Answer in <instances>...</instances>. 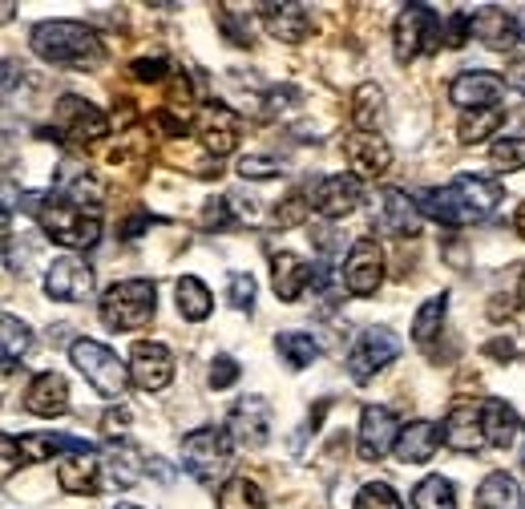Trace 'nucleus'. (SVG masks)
I'll return each instance as SVG.
<instances>
[{"instance_id":"f257e3e1","label":"nucleus","mask_w":525,"mask_h":509,"mask_svg":"<svg viewBox=\"0 0 525 509\" xmlns=\"http://www.w3.org/2000/svg\"><path fill=\"white\" fill-rule=\"evenodd\" d=\"M501 182L481 178V174H461L449 186L425 190L420 194V215H429L441 227H477L501 207Z\"/></svg>"},{"instance_id":"f03ea898","label":"nucleus","mask_w":525,"mask_h":509,"mask_svg":"<svg viewBox=\"0 0 525 509\" xmlns=\"http://www.w3.org/2000/svg\"><path fill=\"white\" fill-rule=\"evenodd\" d=\"M33 53L61 69H97L105 57L101 37L81 21H41L29 37Z\"/></svg>"},{"instance_id":"7ed1b4c3","label":"nucleus","mask_w":525,"mask_h":509,"mask_svg":"<svg viewBox=\"0 0 525 509\" xmlns=\"http://www.w3.org/2000/svg\"><path fill=\"white\" fill-rule=\"evenodd\" d=\"M21 211H29V215L41 223V231H45L53 243H61V247L89 251V247H97V239H101V219H97V215L73 207V202H57L49 190H41V194H21Z\"/></svg>"},{"instance_id":"20e7f679","label":"nucleus","mask_w":525,"mask_h":509,"mask_svg":"<svg viewBox=\"0 0 525 509\" xmlns=\"http://www.w3.org/2000/svg\"><path fill=\"white\" fill-rule=\"evenodd\" d=\"M69 360H73V368H77L105 400H110V404H122V400H126L134 376H130V364H126L114 348H105V344L81 336V340L69 344Z\"/></svg>"},{"instance_id":"39448f33","label":"nucleus","mask_w":525,"mask_h":509,"mask_svg":"<svg viewBox=\"0 0 525 509\" xmlns=\"http://www.w3.org/2000/svg\"><path fill=\"white\" fill-rule=\"evenodd\" d=\"M154 303H158V287L150 279H122L114 287H105L101 295V324L114 332H138L154 320Z\"/></svg>"},{"instance_id":"423d86ee","label":"nucleus","mask_w":525,"mask_h":509,"mask_svg":"<svg viewBox=\"0 0 525 509\" xmlns=\"http://www.w3.org/2000/svg\"><path fill=\"white\" fill-rule=\"evenodd\" d=\"M231 433L223 429H194L182 437V469L198 481V485H215L227 477L231 469Z\"/></svg>"},{"instance_id":"0eeeda50","label":"nucleus","mask_w":525,"mask_h":509,"mask_svg":"<svg viewBox=\"0 0 525 509\" xmlns=\"http://www.w3.org/2000/svg\"><path fill=\"white\" fill-rule=\"evenodd\" d=\"M57 134L65 142H77V146H89V142H101L110 134V118H105L93 101L85 97H61L57 101Z\"/></svg>"},{"instance_id":"6e6552de","label":"nucleus","mask_w":525,"mask_h":509,"mask_svg":"<svg viewBox=\"0 0 525 509\" xmlns=\"http://www.w3.org/2000/svg\"><path fill=\"white\" fill-rule=\"evenodd\" d=\"M400 356V336L392 328H368L356 348L348 352V372L356 384H368L376 372H384L392 360Z\"/></svg>"},{"instance_id":"1a4fd4ad","label":"nucleus","mask_w":525,"mask_h":509,"mask_svg":"<svg viewBox=\"0 0 525 509\" xmlns=\"http://www.w3.org/2000/svg\"><path fill=\"white\" fill-rule=\"evenodd\" d=\"M372 223H376V231L384 239H416V231H420V207L404 190L388 186V190H380L372 198Z\"/></svg>"},{"instance_id":"9d476101","label":"nucleus","mask_w":525,"mask_h":509,"mask_svg":"<svg viewBox=\"0 0 525 509\" xmlns=\"http://www.w3.org/2000/svg\"><path fill=\"white\" fill-rule=\"evenodd\" d=\"M239 134H243V122H239V114L231 106H223V101H210V106H202V114H198V146L215 162L227 158V154H235Z\"/></svg>"},{"instance_id":"9b49d317","label":"nucleus","mask_w":525,"mask_h":509,"mask_svg":"<svg viewBox=\"0 0 525 509\" xmlns=\"http://www.w3.org/2000/svg\"><path fill=\"white\" fill-rule=\"evenodd\" d=\"M400 441V421L392 409H384V404H364L360 413V433H356V453L360 461H380L388 457V449H396Z\"/></svg>"},{"instance_id":"f8f14e48","label":"nucleus","mask_w":525,"mask_h":509,"mask_svg":"<svg viewBox=\"0 0 525 509\" xmlns=\"http://www.w3.org/2000/svg\"><path fill=\"white\" fill-rule=\"evenodd\" d=\"M307 194H311V207L324 219H348L364 202V186L356 174H324V178H315Z\"/></svg>"},{"instance_id":"ddd939ff","label":"nucleus","mask_w":525,"mask_h":509,"mask_svg":"<svg viewBox=\"0 0 525 509\" xmlns=\"http://www.w3.org/2000/svg\"><path fill=\"white\" fill-rule=\"evenodd\" d=\"M45 295L61 303H85L93 295V267L81 255H61L45 267Z\"/></svg>"},{"instance_id":"4468645a","label":"nucleus","mask_w":525,"mask_h":509,"mask_svg":"<svg viewBox=\"0 0 525 509\" xmlns=\"http://www.w3.org/2000/svg\"><path fill=\"white\" fill-rule=\"evenodd\" d=\"M501 97H505V81H501V73H489V69H465L449 85V101L465 114L493 110Z\"/></svg>"},{"instance_id":"2eb2a0df","label":"nucleus","mask_w":525,"mask_h":509,"mask_svg":"<svg viewBox=\"0 0 525 509\" xmlns=\"http://www.w3.org/2000/svg\"><path fill=\"white\" fill-rule=\"evenodd\" d=\"M384 283V251L376 239H356L348 259H344V287L352 295H376V287Z\"/></svg>"},{"instance_id":"dca6fc26","label":"nucleus","mask_w":525,"mask_h":509,"mask_svg":"<svg viewBox=\"0 0 525 509\" xmlns=\"http://www.w3.org/2000/svg\"><path fill=\"white\" fill-rule=\"evenodd\" d=\"M227 433L243 449H263L271 437V404L263 396H243L227 417Z\"/></svg>"},{"instance_id":"f3484780","label":"nucleus","mask_w":525,"mask_h":509,"mask_svg":"<svg viewBox=\"0 0 525 509\" xmlns=\"http://www.w3.org/2000/svg\"><path fill=\"white\" fill-rule=\"evenodd\" d=\"M433 25H437V13L429 5H404L396 25H392V45H396V61H412L416 53L429 49V37H433Z\"/></svg>"},{"instance_id":"a211bd4d","label":"nucleus","mask_w":525,"mask_h":509,"mask_svg":"<svg viewBox=\"0 0 525 509\" xmlns=\"http://www.w3.org/2000/svg\"><path fill=\"white\" fill-rule=\"evenodd\" d=\"M130 376L142 392H162L174 380V356L158 340H138L130 352Z\"/></svg>"},{"instance_id":"6ab92c4d","label":"nucleus","mask_w":525,"mask_h":509,"mask_svg":"<svg viewBox=\"0 0 525 509\" xmlns=\"http://www.w3.org/2000/svg\"><path fill=\"white\" fill-rule=\"evenodd\" d=\"M441 437L457 453H481L489 445L485 441V404H473V400L457 404V409L445 417V425H441Z\"/></svg>"},{"instance_id":"aec40b11","label":"nucleus","mask_w":525,"mask_h":509,"mask_svg":"<svg viewBox=\"0 0 525 509\" xmlns=\"http://www.w3.org/2000/svg\"><path fill=\"white\" fill-rule=\"evenodd\" d=\"M344 158H348V166H352L356 178H380L392 166L388 142L380 134H360V130H352L344 138Z\"/></svg>"},{"instance_id":"412c9836","label":"nucleus","mask_w":525,"mask_h":509,"mask_svg":"<svg viewBox=\"0 0 525 509\" xmlns=\"http://www.w3.org/2000/svg\"><path fill=\"white\" fill-rule=\"evenodd\" d=\"M25 409L33 417H45V421L65 417L69 413V384H65V376H57V372L33 376V384L25 388Z\"/></svg>"},{"instance_id":"4be33fe9","label":"nucleus","mask_w":525,"mask_h":509,"mask_svg":"<svg viewBox=\"0 0 525 509\" xmlns=\"http://www.w3.org/2000/svg\"><path fill=\"white\" fill-rule=\"evenodd\" d=\"M259 17H263V29L283 45H299L311 33V9L307 5H263Z\"/></svg>"},{"instance_id":"5701e85b","label":"nucleus","mask_w":525,"mask_h":509,"mask_svg":"<svg viewBox=\"0 0 525 509\" xmlns=\"http://www.w3.org/2000/svg\"><path fill=\"white\" fill-rule=\"evenodd\" d=\"M441 441H445V437H441V429H437L433 421H412V425L400 429L396 457H400L404 465H429V461L437 457Z\"/></svg>"},{"instance_id":"b1692460","label":"nucleus","mask_w":525,"mask_h":509,"mask_svg":"<svg viewBox=\"0 0 525 509\" xmlns=\"http://www.w3.org/2000/svg\"><path fill=\"white\" fill-rule=\"evenodd\" d=\"M307 283H311V263L307 259H299L295 251L271 255V287L283 303H295L307 291Z\"/></svg>"},{"instance_id":"393cba45","label":"nucleus","mask_w":525,"mask_h":509,"mask_svg":"<svg viewBox=\"0 0 525 509\" xmlns=\"http://www.w3.org/2000/svg\"><path fill=\"white\" fill-rule=\"evenodd\" d=\"M101 473H105V465H101V457L97 453H69L61 465H57V485L65 489V493H93L97 489V481H101Z\"/></svg>"},{"instance_id":"a878e982","label":"nucleus","mask_w":525,"mask_h":509,"mask_svg":"<svg viewBox=\"0 0 525 509\" xmlns=\"http://www.w3.org/2000/svg\"><path fill=\"white\" fill-rule=\"evenodd\" d=\"M17 449H21V457L29 461V465H41V461H49V457H57V453H93V445H85L81 437H65V433H25L21 441H17Z\"/></svg>"},{"instance_id":"bb28decb","label":"nucleus","mask_w":525,"mask_h":509,"mask_svg":"<svg viewBox=\"0 0 525 509\" xmlns=\"http://www.w3.org/2000/svg\"><path fill=\"white\" fill-rule=\"evenodd\" d=\"M525 437V425L517 421L513 404L505 400H485V441L493 449H513Z\"/></svg>"},{"instance_id":"cd10ccee","label":"nucleus","mask_w":525,"mask_h":509,"mask_svg":"<svg viewBox=\"0 0 525 509\" xmlns=\"http://www.w3.org/2000/svg\"><path fill=\"white\" fill-rule=\"evenodd\" d=\"M473 37H477L485 49L505 53V49L513 45V37H521V33H517V17H509L505 9H481V13H473Z\"/></svg>"},{"instance_id":"c85d7f7f","label":"nucleus","mask_w":525,"mask_h":509,"mask_svg":"<svg viewBox=\"0 0 525 509\" xmlns=\"http://www.w3.org/2000/svg\"><path fill=\"white\" fill-rule=\"evenodd\" d=\"M477 509H525L517 477H509L505 469H493V473L477 485Z\"/></svg>"},{"instance_id":"c756f323","label":"nucleus","mask_w":525,"mask_h":509,"mask_svg":"<svg viewBox=\"0 0 525 509\" xmlns=\"http://www.w3.org/2000/svg\"><path fill=\"white\" fill-rule=\"evenodd\" d=\"M174 299H178V312L186 316V320H206L210 316V308H215V295H210V287L198 279V275H182L178 283H174Z\"/></svg>"},{"instance_id":"7c9ffc66","label":"nucleus","mask_w":525,"mask_h":509,"mask_svg":"<svg viewBox=\"0 0 525 509\" xmlns=\"http://www.w3.org/2000/svg\"><path fill=\"white\" fill-rule=\"evenodd\" d=\"M384 118V89L376 81H364L352 93V126L360 134H376V122Z\"/></svg>"},{"instance_id":"2f4dec72","label":"nucleus","mask_w":525,"mask_h":509,"mask_svg":"<svg viewBox=\"0 0 525 509\" xmlns=\"http://www.w3.org/2000/svg\"><path fill=\"white\" fill-rule=\"evenodd\" d=\"M445 312H449V295H445V291L420 303V312H416V320H412V340H416L420 348H429V344L441 336V328H445Z\"/></svg>"},{"instance_id":"473e14b6","label":"nucleus","mask_w":525,"mask_h":509,"mask_svg":"<svg viewBox=\"0 0 525 509\" xmlns=\"http://www.w3.org/2000/svg\"><path fill=\"white\" fill-rule=\"evenodd\" d=\"M412 509H457V489L449 477L429 473L425 481H416L412 489Z\"/></svg>"},{"instance_id":"72a5a7b5","label":"nucleus","mask_w":525,"mask_h":509,"mask_svg":"<svg viewBox=\"0 0 525 509\" xmlns=\"http://www.w3.org/2000/svg\"><path fill=\"white\" fill-rule=\"evenodd\" d=\"M101 465H105V473H110V481H114L118 489H130V485H134V481H142V473H146V469H142V457H138L126 441H122V445H114L110 453H105V457H101Z\"/></svg>"},{"instance_id":"f704fd0d","label":"nucleus","mask_w":525,"mask_h":509,"mask_svg":"<svg viewBox=\"0 0 525 509\" xmlns=\"http://www.w3.org/2000/svg\"><path fill=\"white\" fill-rule=\"evenodd\" d=\"M275 352H279V360L291 372H299V368H311V360L320 356V344H315L311 336H303V332H279L275 336Z\"/></svg>"},{"instance_id":"c9c22d12","label":"nucleus","mask_w":525,"mask_h":509,"mask_svg":"<svg viewBox=\"0 0 525 509\" xmlns=\"http://www.w3.org/2000/svg\"><path fill=\"white\" fill-rule=\"evenodd\" d=\"M219 509H267V497L259 489V481L251 477H231L219 489Z\"/></svg>"},{"instance_id":"e433bc0d","label":"nucleus","mask_w":525,"mask_h":509,"mask_svg":"<svg viewBox=\"0 0 525 509\" xmlns=\"http://www.w3.org/2000/svg\"><path fill=\"white\" fill-rule=\"evenodd\" d=\"M311 194L307 190H291L283 202H275V211H271V227L279 231H291V227H303L311 219Z\"/></svg>"},{"instance_id":"4c0bfd02","label":"nucleus","mask_w":525,"mask_h":509,"mask_svg":"<svg viewBox=\"0 0 525 509\" xmlns=\"http://www.w3.org/2000/svg\"><path fill=\"white\" fill-rule=\"evenodd\" d=\"M65 202H73V207L97 215V207L105 202V182L93 178V174H73V178L65 182Z\"/></svg>"},{"instance_id":"58836bf2","label":"nucleus","mask_w":525,"mask_h":509,"mask_svg":"<svg viewBox=\"0 0 525 509\" xmlns=\"http://www.w3.org/2000/svg\"><path fill=\"white\" fill-rule=\"evenodd\" d=\"M0 328H5V340H0V348H5V372H13L25 360L29 344H33V332H29V324H21L9 312H5V320H0Z\"/></svg>"},{"instance_id":"ea45409f","label":"nucleus","mask_w":525,"mask_h":509,"mask_svg":"<svg viewBox=\"0 0 525 509\" xmlns=\"http://www.w3.org/2000/svg\"><path fill=\"white\" fill-rule=\"evenodd\" d=\"M501 122H505V114H501L497 106H493V110H473V114H465V118H461L457 134H461V142H465V146H473V142L493 138V134L501 130Z\"/></svg>"},{"instance_id":"a19ab883","label":"nucleus","mask_w":525,"mask_h":509,"mask_svg":"<svg viewBox=\"0 0 525 509\" xmlns=\"http://www.w3.org/2000/svg\"><path fill=\"white\" fill-rule=\"evenodd\" d=\"M489 166L501 174L525 170V138H493L489 146Z\"/></svg>"},{"instance_id":"79ce46f5","label":"nucleus","mask_w":525,"mask_h":509,"mask_svg":"<svg viewBox=\"0 0 525 509\" xmlns=\"http://www.w3.org/2000/svg\"><path fill=\"white\" fill-rule=\"evenodd\" d=\"M352 509H404V501L396 497L392 485H384V481H368V485L356 493V505H352Z\"/></svg>"},{"instance_id":"37998d69","label":"nucleus","mask_w":525,"mask_h":509,"mask_svg":"<svg viewBox=\"0 0 525 509\" xmlns=\"http://www.w3.org/2000/svg\"><path fill=\"white\" fill-rule=\"evenodd\" d=\"M235 207H231V198H210L206 207H202V227L206 231H231L235 227Z\"/></svg>"},{"instance_id":"c03bdc74","label":"nucleus","mask_w":525,"mask_h":509,"mask_svg":"<svg viewBox=\"0 0 525 509\" xmlns=\"http://www.w3.org/2000/svg\"><path fill=\"white\" fill-rule=\"evenodd\" d=\"M279 174H283V162H275V158H263V154H247V158H239V178L263 182V178H279Z\"/></svg>"},{"instance_id":"a18cd8bd","label":"nucleus","mask_w":525,"mask_h":509,"mask_svg":"<svg viewBox=\"0 0 525 509\" xmlns=\"http://www.w3.org/2000/svg\"><path fill=\"white\" fill-rule=\"evenodd\" d=\"M227 299H231V308L251 312V308H255V279H251L247 271H235V275H231V287H227Z\"/></svg>"},{"instance_id":"49530a36","label":"nucleus","mask_w":525,"mask_h":509,"mask_svg":"<svg viewBox=\"0 0 525 509\" xmlns=\"http://www.w3.org/2000/svg\"><path fill=\"white\" fill-rule=\"evenodd\" d=\"M166 73H170V61H166V57H142V61L130 65V77H138V81H146V85L166 81Z\"/></svg>"},{"instance_id":"de8ad7c7","label":"nucleus","mask_w":525,"mask_h":509,"mask_svg":"<svg viewBox=\"0 0 525 509\" xmlns=\"http://www.w3.org/2000/svg\"><path fill=\"white\" fill-rule=\"evenodd\" d=\"M210 388H231L235 380H239V364L231 360V356H215L210 360Z\"/></svg>"},{"instance_id":"09e8293b","label":"nucleus","mask_w":525,"mask_h":509,"mask_svg":"<svg viewBox=\"0 0 525 509\" xmlns=\"http://www.w3.org/2000/svg\"><path fill=\"white\" fill-rule=\"evenodd\" d=\"M126 425H130V417H126V409H122V404H114V409H110V413H105V421H101V433H105V437H110L114 445H122V441H126Z\"/></svg>"},{"instance_id":"8fccbe9b","label":"nucleus","mask_w":525,"mask_h":509,"mask_svg":"<svg viewBox=\"0 0 525 509\" xmlns=\"http://www.w3.org/2000/svg\"><path fill=\"white\" fill-rule=\"evenodd\" d=\"M505 77H509V85H513L517 93H525V57H513L509 69H505Z\"/></svg>"},{"instance_id":"3c124183","label":"nucleus","mask_w":525,"mask_h":509,"mask_svg":"<svg viewBox=\"0 0 525 509\" xmlns=\"http://www.w3.org/2000/svg\"><path fill=\"white\" fill-rule=\"evenodd\" d=\"M146 227H150V215H146V211H138V215H134V219L122 227V235H126V239H138Z\"/></svg>"},{"instance_id":"603ef678","label":"nucleus","mask_w":525,"mask_h":509,"mask_svg":"<svg viewBox=\"0 0 525 509\" xmlns=\"http://www.w3.org/2000/svg\"><path fill=\"white\" fill-rule=\"evenodd\" d=\"M17 473V437H5V477Z\"/></svg>"},{"instance_id":"864d4df0","label":"nucleus","mask_w":525,"mask_h":509,"mask_svg":"<svg viewBox=\"0 0 525 509\" xmlns=\"http://www.w3.org/2000/svg\"><path fill=\"white\" fill-rule=\"evenodd\" d=\"M513 231L525 239V202H521V207H517V215H513Z\"/></svg>"},{"instance_id":"5fc2aeb1","label":"nucleus","mask_w":525,"mask_h":509,"mask_svg":"<svg viewBox=\"0 0 525 509\" xmlns=\"http://www.w3.org/2000/svg\"><path fill=\"white\" fill-rule=\"evenodd\" d=\"M489 352H493V356H505V360H509V356H513V344H501V340H497V344H489Z\"/></svg>"},{"instance_id":"6e6d98bb","label":"nucleus","mask_w":525,"mask_h":509,"mask_svg":"<svg viewBox=\"0 0 525 509\" xmlns=\"http://www.w3.org/2000/svg\"><path fill=\"white\" fill-rule=\"evenodd\" d=\"M517 33H521V41H525V9L517 13Z\"/></svg>"},{"instance_id":"4d7b16f0","label":"nucleus","mask_w":525,"mask_h":509,"mask_svg":"<svg viewBox=\"0 0 525 509\" xmlns=\"http://www.w3.org/2000/svg\"><path fill=\"white\" fill-rule=\"evenodd\" d=\"M118 509H138V505H130V501H122V505H118Z\"/></svg>"}]
</instances>
